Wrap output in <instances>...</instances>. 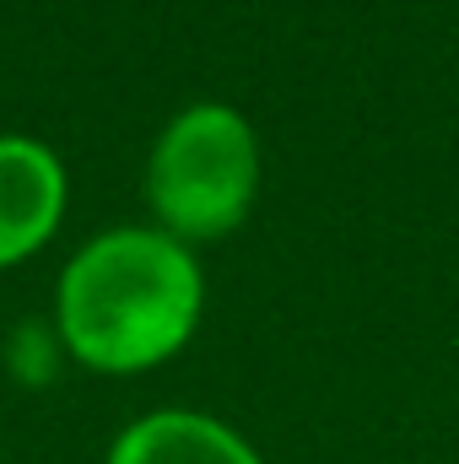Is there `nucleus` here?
<instances>
[{"label": "nucleus", "instance_id": "1", "mask_svg": "<svg viewBox=\"0 0 459 464\" xmlns=\"http://www.w3.org/2000/svg\"><path fill=\"white\" fill-rule=\"evenodd\" d=\"M200 314L195 259L157 232H109L87 243L60 281V330L103 372H135L184 346Z\"/></svg>", "mask_w": 459, "mask_h": 464}, {"label": "nucleus", "instance_id": "2", "mask_svg": "<svg viewBox=\"0 0 459 464\" xmlns=\"http://www.w3.org/2000/svg\"><path fill=\"white\" fill-rule=\"evenodd\" d=\"M254 200V135L249 124L222 109L200 103L168 124L151 157V206L184 237H217L243 222Z\"/></svg>", "mask_w": 459, "mask_h": 464}, {"label": "nucleus", "instance_id": "3", "mask_svg": "<svg viewBox=\"0 0 459 464\" xmlns=\"http://www.w3.org/2000/svg\"><path fill=\"white\" fill-rule=\"evenodd\" d=\"M65 206L60 162L38 140H0V265L38 248Z\"/></svg>", "mask_w": 459, "mask_h": 464}, {"label": "nucleus", "instance_id": "4", "mask_svg": "<svg viewBox=\"0 0 459 464\" xmlns=\"http://www.w3.org/2000/svg\"><path fill=\"white\" fill-rule=\"evenodd\" d=\"M109 464H259V459L228 427H217L206 416L168 411V416H151V421L130 427Z\"/></svg>", "mask_w": 459, "mask_h": 464}]
</instances>
